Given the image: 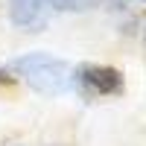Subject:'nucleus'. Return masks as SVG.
<instances>
[{
  "label": "nucleus",
  "instance_id": "obj_1",
  "mask_svg": "<svg viewBox=\"0 0 146 146\" xmlns=\"http://www.w3.org/2000/svg\"><path fill=\"white\" fill-rule=\"evenodd\" d=\"M6 67L18 79V85L23 82L32 94L47 96V100H56L73 91V64L50 50H29L12 56Z\"/></svg>",
  "mask_w": 146,
  "mask_h": 146
},
{
  "label": "nucleus",
  "instance_id": "obj_5",
  "mask_svg": "<svg viewBox=\"0 0 146 146\" xmlns=\"http://www.w3.org/2000/svg\"><path fill=\"white\" fill-rule=\"evenodd\" d=\"M15 85H18V79L9 73L6 62H0V88H15Z\"/></svg>",
  "mask_w": 146,
  "mask_h": 146
},
{
  "label": "nucleus",
  "instance_id": "obj_7",
  "mask_svg": "<svg viewBox=\"0 0 146 146\" xmlns=\"http://www.w3.org/2000/svg\"><path fill=\"white\" fill-rule=\"evenodd\" d=\"M137 35H140V47H143V53H146V15L137 21Z\"/></svg>",
  "mask_w": 146,
  "mask_h": 146
},
{
  "label": "nucleus",
  "instance_id": "obj_4",
  "mask_svg": "<svg viewBox=\"0 0 146 146\" xmlns=\"http://www.w3.org/2000/svg\"><path fill=\"white\" fill-rule=\"evenodd\" d=\"M53 15H85V12H96L108 6L111 0H47Z\"/></svg>",
  "mask_w": 146,
  "mask_h": 146
},
{
  "label": "nucleus",
  "instance_id": "obj_6",
  "mask_svg": "<svg viewBox=\"0 0 146 146\" xmlns=\"http://www.w3.org/2000/svg\"><path fill=\"white\" fill-rule=\"evenodd\" d=\"M108 6H114V9H131V6H146V0H111Z\"/></svg>",
  "mask_w": 146,
  "mask_h": 146
},
{
  "label": "nucleus",
  "instance_id": "obj_8",
  "mask_svg": "<svg viewBox=\"0 0 146 146\" xmlns=\"http://www.w3.org/2000/svg\"><path fill=\"white\" fill-rule=\"evenodd\" d=\"M44 146H70V143H64V140H56V143H44Z\"/></svg>",
  "mask_w": 146,
  "mask_h": 146
},
{
  "label": "nucleus",
  "instance_id": "obj_9",
  "mask_svg": "<svg viewBox=\"0 0 146 146\" xmlns=\"http://www.w3.org/2000/svg\"><path fill=\"white\" fill-rule=\"evenodd\" d=\"M6 146H27V143H6Z\"/></svg>",
  "mask_w": 146,
  "mask_h": 146
},
{
  "label": "nucleus",
  "instance_id": "obj_2",
  "mask_svg": "<svg viewBox=\"0 0 146 146\" xmlns=\"http://www.w3.org/2000/svg\"><path fill=\"white\" fill-rule=\"evenodd\" d=\"M126 91V76L114 64L102 62H79L73 64V94H79L88 102L117 100Z\"/></svg>",
  "mask_w": 146,
  "mask_h": 146
},
{
  "label": "nucleus",
  "instance_id": "obj_3",
  "mask_svg": "<svg viewBox=\"0 0 146 146\" xmlns=\"http://www.w3.org/2000/svg\"><path fill=\"white\" fill-rule=\"evenodd\" d=\"M6 18L18 32H44L53 9L47 0H6Z\"/></svg>",
  "mask_w": 146,
  "mask_h": 146
}]
</instances>
